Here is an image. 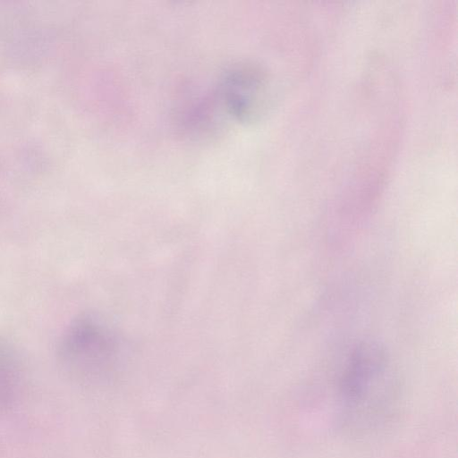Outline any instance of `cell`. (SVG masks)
<instances>
[{"label": "cell", "instance_id": "obj_1", "mask_svg": "<svg viewBox=\"0 0 458 458\" xmlns=\"http://www.w3.org/2000/svg\"><path fill=\"white\" fill-rule=\"evenodd\" d=\"M330 394L334 421L344 434L366 437L385 428L401 403L387 349L375 340L356 344L335 369Z\"/></svg>", "mask_w": 458, "mask_h": 458}, {"label": "cell", "instance_id": "obj_2", "mask_svg": "<svg viewBox=\"0 0 458 458\" xmlns=\"http://www.w3.org/2000/svg\"><path fill=\"white\" fill-rule=\"evenodd\" d=\"M114 352V337L100 318L83 313L74 318L60 335L56 356L60 365L76 375L96 371Z\"/></svg>", "mask_w": 458, "mask_h": 458}, {"label": "cell", "instance_id": "obj_3", "mask_svg": "<svg viewBox=\"0 0 458 458\" xmlns=\"http://www.w3.org/2000/svg\"><path fill=\"white\" fill-rule=\"evenodd\" d=\"M219 107L236 122L251 123L267 111L270 82L265 70L251 63L239 64L222 76L216 90Z\"/></svg>", "mask_w": 458, "mask_h": 458}, {"label": "cell", "instance_id": "obj_4", "mask_svg": "<svg viewBox=\"0 0 458 458\" xmlns=\"http://www.w3.org/2000/svg\"><path fill=\"white\" fill-rule=\"evenodd\" d=\"M20 379V362L13 346L0 335V409L13 396Z\"/></svg>", "mask_w": 458, "mask_h": 458}]
</instances>
